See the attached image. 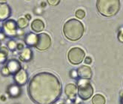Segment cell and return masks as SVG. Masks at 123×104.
<instances>
[{"mask_svg": "<svg viewBox=\"0 0 123 104\" xmlns=\"http://www.w3.org/2000/svg\"><path fill=\"white\" fill-rule=\"evenodd\" d=\"M11 14V9L6 4L0 5V20L6 19Z\"/></svg>", "mask_w": 123, "mask_h": 104, "instance_id": "12", "label": "cell"}, {"mask_svg": "<svg viewBox=\"0 0 123 104\" xmlns=\"http://www.w3.org/2000/svg\"><path fill=\"white\" fill-rule=\"evenodd\" d=\"M37 35H34L33 33L28 34L27 37H26L25 41L26 43L31 46H35L37 44Z\"/></svg>", "mask_w": 123, "mask_h": 104, "instance_id": "15", "label": "cell"}, {"mask_svg": "<svg viewBox=\"0 0 123 104\" xmlns=\"http://www.w3.org/2000/svg\"><path fill=\"white\" fill-rule=\"evenodd\" d=\"M78 76L83 80H89L92 77L93 72L90 66L82 65L77 69Z\"/></svg>", "mask_w": 123, "mask_h": 104, "instance_id": "7", "label": "cell"}, {"mask_svg": "<svg viewBox=\"0 0 123 104\" xmlns=\"http://www.w3.org/2000/svg\"><path fill=\"white\" fill-rule=\"evenodd\" d=\"M23 47H23V44H17V49H19V50L22 49Z\"/></svg>", "mask_w": 123, "mask_h": 104, "instance_id": "27", "label": "cell"}, {"mask_svg": "<svg viewBox=\"0 0 123 104\" xmlns=\"http://www.w3.org/2000/svg\"><path fill=\"white\" fill-rule=\"evenodd\" d=\"M8 54V50L6 47H2L0 49V63L3 62Z\"/></svg>", "mask_w": 123, "mask_h": 104, "instance_id": "17", "label": "cell"}, {"mask_svg": "<svg viewBox=\"0 0 123 104\" xmlns=\"http://www.w3.org/2000/svg\"><path fill=\"white\" fill-rule=\"evenodd\" d=\"M93 88L91 84L85 80H82L78 84V94L82 100H87L93 95Z\"/></svg>", "mask_w": 123, "mask_h": 104, "instance_id": "4", "label": "cell"}, {"mask_svg": "<svg viewBox=\"0 0 123 104\" xmlns=\"http://www.w3.org/2000/svg\"><path fill=\"white\" fill-rule=\"evenodd\" d=\"M3 27L7 34L13 35L16 33V23L13 20H9L5 23Z\"/></svg>", "mask_w": 123, "mask_h": 104, "instance_id": "10", "label": "cell"}, {"mask_svg": "<svg viewBox=\"0 0 123 104\" xmlns=\"http://www.w3.org/2000/svg\"><path fill=\"white\" fill-rule=\"evenodd\" d=\"M59 104H65V103H59Z\"/></svg>", "mask_w": 123, "mask_h": 104, "instance_id": "30", "label": "cell"}, {"mask_svg": "<svg viewBox=\"0 0 123 104\" xmlns=\"http://www.w3.org/2000/svg\"><path fill=\"white\" fill-rule=\"evenodd\" d=\"M105 98L103 95L97 94L94 95L92 99V103L93 104H105Z\"/></svg>", "mask_w": 123, "mask_h": 104, "instance_id": "16", "label": "cell"}, {"mask_svg": "<svg viewBox=\"0 0 123 104\" xmlns=\"http://www.w3.org/2000/svg\"><path fill=\"white\" fill-rule=\"evenodd\" d=\"M76 18L78 19H82L85 16V13L83 10H77L76 12Z\"/></svg>", "mask_w": 123, "mask_h": 104, "instance_id": "20", "label": "cell"}, {"mask_svg": "<svg viewBox=\"0 0 123 104\" xmlns=\"http://www.w3.org/2000/svg\"><path fill=\"white\" fill-rule=\"evenodd\" d=\"M51 45V38L47 33H40L37 35V41L35 45L37 49L43 51L48 49Z\"/></svg>", "mask_w": 123, "mask_h": 104, "instance_id": "6", "label": "cell"}, {"mask_svg": "<svg viewBox=\"0 0 123 104\" xmlns=\"http://www.w3.org/2000/svg\"><path fill=\"white\" fill-rule=\"evenodd\" d=\"M85 27L82 23L75 19L67 21L63 27V33L65 36L70 41H77L83 36Z\"/></svg>", "mask_w": 123, "mask_h": 104, "instance_id": "2", "label": "cell"}, {"mask_svg": "<svg viewBox=\"0 0 123 104\" xmlns=\"http://www.w3.org/2000/svg\"><path fill=\"white\" fill-rule=\"evenodd\" d=\"M7 68L8 69L10 73H17L21 70V65L19 61L16 60H11L7 64Z\"/></svg>", "mask_w": 123, "mask_h": 104, "instance_id": "9", "label": "cell"}, {"mask_svg": "<svg viewBox=\"0 0 123 104\" xmlns=\"http://www.w3.org/2000/svg\"><path fill=\"white\" fill-rule=\"evenodd\" d=\"M9 93L12 95V97H17V95L19 94V89L16 86H11Z\"/></svg>", "mask_w": 123, "mask_h": 104, "instance_id": "19", "label": "cell"}, {"mask_svg": "<svg viewBox=\"0 0 123 104\" xmlns=\"http://www.w3.org/2000/svg\"><path fill=\"white\" fill-rule=\"evenodd\" d=\"M31 28L32 30L36 32V33H39L42 31L45 28V24L41 20V19H35L33 22L31 23Z\"/></svg>", "mask_w": 123, "mask_h": 104, "instance_id": "13", "label": "cell"}, {"mask_svg": "<svg viewBox=\"0 0 123 104\" xmlns=\"http://www.w3.org/2000/svg\"><path fill=\"white\" fill-rule=\"evenodd\" d=\"M45 5H46V4L45 2H42V6H45Z\"/></svg>", "mask_w": 123, "mask_h": 104, "instance_id": "29", "label": "cell"}, {"mask_svg": "<svg viewBox=\"0 0 123 104\" xmlns=\"http://www.w3.org/2000/svg\"><path fill=\"white\" fill-rule=\"evenodd\" d=\"M85 56V53L82 49L80 47H74L68 52V58L72 64L76 65L82 62Z\"/></svg>", "mask_w": 123, "mask_h": 104, "instance_id": "5", "label": "cell"}, {"mask_svg": "<svg viewBox=\"0 0 123 104\" xmlns=\"http://www.w3.org/2000/svg\"><path fill=\"white\" fill-rule=\"evenodd\" d=\"M25 17H26V18H27L28 20H30V19H31V15H29V14H27V15L25 16Z\"/></svg>", "mask_w": 123, "mask_h": 104, "instance_id": "28", "label": "cell"}, {"mask_svg": "<svg viewBox=\"0 0 123 104\" xmlns=\"http://www.w3.org/2000/svg\"><path fill=\"white\" fill-rule=\"evenodd\" d=\"M0 46H1V43H0Z\"/></svg>", "mask_w": 123, "mask_h": 104, "instance_id": "31", "label": "cell"}, {"mask_svg": "<svg viewBox=\"0 0 123 104\" xmlns=\"http://www.w3.org/2000/svg\"><path fill=\"white\" fill-rule=\"evenodd\" d=\"M32 58V51L29 48H26L23 50L19 56V59L23 61H29Z\"/></svg>", "mask_w": 123, "mask_h": 104, "instance_id": "14", "label": "cell"}, {"mask_svg": "<svg viewBox=\"0 0 123 104\" xmlns=\"http://www.w3.org/2000/svg\"><path fill=\"white\" fill-rule=\"evenodd\" d=\"M16 47H17L16 42H14L13 41H11L8 42V47H9L11 49H14L16 48Z\"/></svg>", "mask_w": 123, "mask_h": 104, "instance_id": "21", "label": "cell"}, {"mask_svg": "<svg viewBox=\"0 0 123 104\" xmlns=\"http://www.w3.org/2000/svg\"><path fill=\"white\" fill-rule=\"evenodd\" d=\"M76 76H78L77 71H76V70H71V77H73V78H75Z\"/></svg>", "mask_w": 123, "mask_h": 104, "instance_id": "25", "label": "cell"}, {"mask_svg": "<svg viewBox=\"0 0 123 104\" xmlns=\"http://www.w3.org/2000/svg\"><path fill=\"white\" fill-rule=\"evenodd\" d=\"M2 73H3V75H8L10 74V72L8 70V69L7 68V66L2 69Z\"/></svg>", "mask_w": 123, "mask_h": 104, "instance_id": "24", "label": "cell"}, {"mask_svg": "<svg viewBox=\"0 0 123 104\" xmlns=\"http://www.w3.org/2000/svg\"><path fill=\"white\" fill-rule=\"evenodd\" d=\"M118 39L120 42L123 43V28H122L118 34Z\"/></svg>", "mask_w": 123, "mask_h": 104, "instance_id": "22", "label": "cell"}, {"mask_svg": "<svg viewBox=\"0 0 123 104\" xmlns=\"http://www.w3.org/2000/svg\"><path fill=\"white\" fill-rule=\"evenodd\" d=\"M96 7L99 13L104 16L110 17L116 15L120 8L119 0H98Z\"/></svg>", "mask_w": 123, "mask_h": 104, "instance_id": "3", "label": "cell"}, {"mask_svg": "<svg viewBox=\"0 0 123 104\" xmlns=\"http://www.w3.org/2000/svg\"><path fill=\"white\" fill-rule=\"evenodd\" d=\"M48 3L50 5H54V6H55V5H57L59 3V2L60 1H59V0H48Z\"/></svg>", "mask_w": 123, "mask_h": 104, "instance_id": "23", "label": "cell"}, {"mask_svg": "<svg viewBox=\"0 0 123 104\" xmlns=\"http://www.w3.org/2000/svg\"><path fill=\"white\" fill-rule=\"evenodd\" d=\"M17 24H18L19 27L20 28H25L28 26V21L25 18H20L17 21Z\"/></svg>", "mask_w": 123, "mask_h": 104, "instance_id": "18", "label": "cell"}, {"mask_svg": "<svg viewBox=\"0 0 123 104\" xmlns=\"http://www.w3.org/2000/svg\"><path fill=\"white\" fill-rule=\"evenodd\" d=\"M31 99L37 104H53L61 96L62 84L58 77L48 72L34 75L28 88Z\"/></svg>", "mask_w": 123, "mask_h": 104, "instance_id": "1", "label": "cell"}, {"mask_svg": "<svg viewBox=\"0 0 123 104\" xmlns=\"http://www.w3.org/2000/svg\"><path fill=\"white\" fill-rule=\"evenodd\" d=\"M16 82L19 85H24L28 81V74L25 70L21 69L19 72L16 74L15 76Z\"/></svg>", "mask_w": 123, "mask_h": 104, "instance_id": "8", "label": "cell"}, {"mask_svg": "<svg viewBox=\"0 0 123 104\" xmlns=\"http://www.w3.org/2000/svg\"><path fill=\"white\" fill-rule=\"evenodd\" d=\"M77 91H78L77 86L74 83H69L65 86V92L67 96H68L71 98H74L76 96Z\"/></svg>", "mask_w": 123, "mask_h": 104, "instance_id": "11", "label": "cell"}, {"mask_svg": "<svg viewBox=\"0 0 123 104\" xmlns=\"http://www.w3.org/2000/svg\"><path fill=\"white\" fill-rule=\"evenodd\" d=\"M91 62H92V59L91 57H87L85 60V63L86 64H91Z\"/></svg>", "mask_w": 123, "mask_h": 104, "instance_id": "26", "label": "cell"}]
</instances>
